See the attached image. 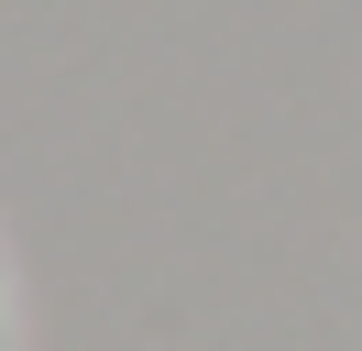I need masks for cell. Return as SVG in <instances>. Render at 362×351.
<instances>
[{
    "label": "cell",
    "mask_w": 362,
    "mask_h": 351,
    "mask_svg": "<svg viewBox=\"0 0 362 351\" xmlns=\"http://www.w3.org/2000/svg\"><path fill=\"white\" fill-rule=\"evenodd\" d=\"M0 351H11V285H0Z\"/></svg>",
    "instance_id": "cell-1"
}]
</instances>
